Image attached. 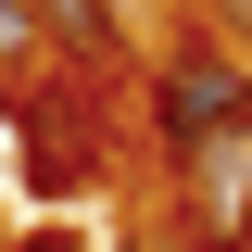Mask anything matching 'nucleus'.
<instances>
[{
	"label": "nucleus",
	"instance_id": "nucleus-1",
	"mask_svg": "<svg viewBox=\"0 0 252 252\" xmlns=\"http://www.w3.org/2000/svg\"><path fill=\"white\" fill-rule=\"evenodd\" d=\"M139 126H152V152H202V139H227V126H252V63L227 51L202 13H189L177 38L152 51V76H139Z\"/></svg>",
	"mask_w": 252,
	"mask_h": 252
},
{
	"label": "nucleus",
	"instance_id": "nucleus-2",
	"mask_svg": "<svg viewBox=\"0 0 252 252\" xmlns=\"http://www.w3.org/2000/svg\"><path fill=\"white\" fill-rule=\"evenodd\" d=\"M164 227L189 252H240L252 240V126H227V139H202V152L164 164Z\"/></svg>",
	"mask_w": 252,
	"mask_h": 252
},
{
	"label": "nucleus",
	"instance_id": "nucleus-3",
	"mask_svg": "<svg viewBox=\"0 0 252 252\" xmlns=\"http://www.w3.org/2000/svg\"><path fill=\"white\" fill-rule=\"evenodd\" d=\"M38 38H51V63H114V13L101 0H26Z\"/></svg>",
	"mask_w": 252,
	"mask_h": 252
},
{
	"label": "nucleus",
	"instance_id": "nucleus-4",
	"mask_svg": "<svg viewBox=\"0 0 252 252\" xmlns=\"http://www.w3.org/2000/svg\"><path fill=\"white\" fill-rule=\"evenodd\" d=\"M38 76H51V38L26 0H0V101H38Z\"/></svg>",
	"mask_w": 252,
	"mask_h": 252
},
{
	"label": "nucleus",
	"instance_id": "nucleus-5",
	"mask_svg": "<svg viewBox=\"0 0 252 252\" xmlns=\"http://www.w3.org/2000/svg\"><path fill=\"white\" fill-rule=\"evenodd\" d=\"M202 26H215V38H227V51H240V63H252V0H202Z\"/></svg>",
	"mask_w": 252,
	"mask_h": 252
},
{
	"label": "nucleus",
	"instance_id": "nucleus-6",
	"mask_svg": "<svg viewBox=\"0 0 252 252\" xmlns=\"http://www.w3.org/2000/svg\"><path fill=\"white\" fill-rule=\"evenodd\" d=\"M126 252H189V240H177V227H139V240H126Z\"/></svg>",
	"mask_w": 252,
	"mask_h": 252
}]
</instances>
